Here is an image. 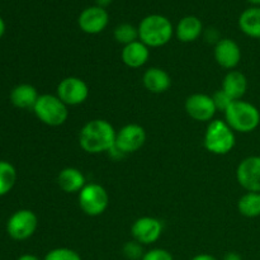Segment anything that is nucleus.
<instances>
[{
  "label": "nucleus",
  "mask_w": 260,
  "mask_h": 260,
  "mask_svg": "<svg viewBox=\"0 0 260 260\" xmlns=\"http://www.w3.org/2000/svg\"><path fill=\"white\" fill-rule=\"evenodd\" d=\"M109 205V196L106 188L96 183L86 184L79 192V206L85 215L101 216Z\"/></svg>",
  "instance_id": "obj_6"
},
{
  "label": "nucleus",
  "mask_w": 260,
  "mask_h": 260,
  "mask_svg": "<svg viewBox=\"0 0 260 260\" xmlns=\"http://www.w3.org/2000/svg\"><path fill=\"white\" fill-rule=\"evenodd\" d=\"M222 90L234 101H241L248 90V79L240 71H229L222 80Z\"/></svg>",
  "instance_id": "obj_18"
},
{
  "label": "nucleus",
  "mask_w": 260,
  "mask_h": 260,
  "mask_svg": "<svg viewBox=\"0 0 260 260\" xmlns=\"http://www.w3.org/2000/svg\"><path fill=\"white\" fill-rule=\"evenodd\" d=\"M144 86L154 94L165 93L172 85V78L165 70L160 68H150L142 76Z\"/></svg>",
  "instance_id": "obj_16"
},
{
  "label": "nucleus",
  "mask_w": 260,
  "mask_h": 260,
  "mask_svg": "<svg viewBox=\"0 0 260 260\" xmlns=\"http://www.w3.org/2000/svg\"><path fill=\"white\" fill-rule=\"evenodd\" d=\"M226 123L236 132L250 134L260 124V112L254 104L235 101L225 112Z\"/></svg>",
  "instance_id": "obj_3"
},
{
  "label": "nucleus",
  "mask_w": 260,
  "mask_h": 260,
  "mask_svg": "<svg viewBox=\"0 0 260 260\" xmlns=\"http://www.w3.org/2000/svg\"><path fill=\"white\" fill-rule=\"evenodd\" d=\"M121 56L124 65L131 69H139L149 61L150 50L145 43L139 40L124 46Z\"/></svg>",
  "instance_id": "obj_15"
},
{
  "label": "nucleus",
  "mask_w": 260,
  "mask_h": 260,
  "mask_svg": "<svg viewBox=\"0 0 260 260\" xmlns=\"http://www.w3.org/2000/svg\"><path fill=\"white\" fill-rule=\"evenodd\" d=\"M4 32H5V23L4 20H3V18H0V38L3 37Z\"/></svg>",
  "instance_id": "obj_33"
},
{
  "label": "nucleus",
  "mask_w": 260,
  "mask_h": 260,
  "mask_svg": "<svg viewBox=\"0 0 260 260\" xmlns=\"http://www.w3.org/2000/svg\"><path fill=\"white\" fill-rule=\"evenodd\" d=\"M57 96L66 106L83 104L89 96V86L83 79L69 76L62 79L57 85Z\"/></svg>",
  "instance_id": "obj_8"
},
{
  "label": "nucleus",
  "mask_w": 260,
  "mask_h": 260,
  "mask_svg": "<svg viewBox=\"0 0 260 260\" xmlns=\"http://www.w3.org/2000/svg\"><path fill=\"white\" fill-rule=\"evenodd\" d=\"M113 35L117 42L127 46L135 41H139V28L129 23H122L114 28Z\"/></svg>",
  "instance_id": "obj_24"
},
{
  "label": "nucleus",
  "mask_w": 260,
  "mask_h": 260,
  "mask_svg": "<svg viewBox=\"0 0 260 260\" xmlns=\"http://www.w3.org/2000/svg\"><path fill=\"white\" fill-rule=\"evenodd\" d=\"M141 260H174V258H173L172 253H169L165 249L156 248L146 251Z\"/></svg>",
  "instance_id": "obj_28"
},
{
  "label": "nucleus",
  "mask_w": 260,
  "mask_h": 260,
  "mask_svg": "<svg viewBox=\"0 0 260 260\" xmlns=\"http://www.w3.org/2000/svg\"><path fill=\"white\" fill-rule=\"evenodd\" d=\"M139 40L147 47L165 46L174 35L172 22L161 14H150L139 24Z\"/></svg>",
  "instance_id": "obj_2"
},
{
  "label": "nucleus",
  "mask_w": 260,
  "mask_h": 260,
  "mask_svg": "<svg viewBox=\"0 0 260 260\" xmlns=\"http://www.w3.org/2000/svg\"><path fill=\"white\" fill-rule=\"evenodd\" d=\"M43 260H83L78 251L69 248H56L48 251Z\"/></svg>",
  "instance_id": "obj_25"
},
{
  "label": "nucleus",
  "mask_w": 260,
  "mask_h": 260,
  "mask_svg": "<svg viewBox=\"0 0 260 260\" xmlns=\"http://www.w3.org/2000/svg\"><path fill=\"white\" fill-rule=\"evenodd\" d=\"M215 60L223 69L233 70L240 63L241 50L238 43L231 38H221L213 50Z\"/></svg>",
  "instance_id": "obj_14"
},
{
  "label": "nucleus",
  "mask_w": 260,
  "mask_h": 260,
  "mask_svg": "<svg viewBox=\"0 0 260 260\" xmlns=\"http://www.w3.org/2000/svg\"><path fill=\"white\" fill-rule=\"evenodd\" d=\"M122 253L127 260H141L145 255L144 245L136 240L127 241L122 248Z\"/></svg>",
  "instance_id": "obj_26"
},
{
  "label": "nucleus",
  "mask_w": 260,
  "mask_h": 260,
  "mask_svg": "<svg viewBox=\"0 0 260 260\" xmlns=\"http://www.w3.org/2000/svg\"><path fill=\"white\" fill-rule=\"evenodd\" d=\"M95 3H96V5H98V7L104 8V9H106V8L108 7L109 4H111L112 0H95Z\"/></svg>",
  "instance_id": "obj_32"
},
{
  "label": "nucleus",
  "mask_w": 260,
  "mask_h": 260,
  "mask_svg": "<svg viewBox=\"0 0 260 260\" xmlns=\"http://www.w3.org/2000/svg\"><path fill=\"white\" fill-rule=\"evenodd\" d=\"M234 129L221 119L211 121L206 129L203 144L210 152L215 155H226L235 146Z\"/></svg>",
  "instance_id": "obj_4"
},
{
  "label": "nucleus",
  "mask_w": 260,
  "mask_h": 260,
  "mask_svg": "<svg viewBox=\"0 0 260 260\" xmlns=\"http://www.w3.org/2000/svg\"><path fill=\"white\" fill-rule=\"evenodd\" d=\"M38 218L30 210H19L10 216L7 223V231L13 240L23 241L36 233Z\"/></svg>",
  "instance_id": "obj_7"
},
{
  "label": "nucleus",
  "mask_w": 260,
  "mask_h": 260,
  "mask_svg": "<svg viewBox=\"0 0 260 260\" xmlns=\"http://www.w3.org/2000/svg\"><path fill=\"white\" fill-rule=\"evenodd\" d=\"M85 177L76 168H65L57 177V183L61 189L66 193L80 192L85 187Z\"/></svg>",
  "instance_id": "obj_20"
},
{
  "label": "nucleus",
  "mask_w": 260,
  "mask_h": 260,
  "mask_svg": "<svg viewBox=\"0 0 260 260\" xmlns=\"http://www.w3.org/2000/svg\"><path fill=\"white\" fill-rule=\"evenodd\" d=\"M212 99H213V103H215L216 109H217V111H222L223 113H225V112L228 111L229 107L235 102L234 99H231L230 96L222 90V89L216 91V93L212 95Z\"/></svg>",
  "instance_id": "obj_27"
},
{
  "label": "nucleus",
  "mask_w": 260,
  "mask_h": 260,
  "mask_svg": "<svg viewBox=\"0 0 260 260\" xmlns=\"http://www.w3.org/2000/svg\"><path fill=\"white\" fill-rule=\"evenodd\" d=\"M109 23V14L104 8L94 5L84 9L78 18V24L84 33L98 35Z\"/></svg>",
  "instance_id": "obj_13"
},
{
  "label": "nucleus",
  "mask_w": 260,
  "mask_h": 260,
  "mask_svg": "<svg viewBox=\"0 0 260 260\" xmlns=\"http://www.w3.org/2000/svg\"><path fill=\"white\" fill-rule=\"evenodd\" d=\"M18 260H41L38 256L33 255V254H23V255H20Z\"/></svg>",
  "instance_id": "obj_31"
},
{
  "label": "nucleus",
  "mask_w": 260,
  "mask_h": 260,
  "mask_svg": "<svg viewBox=\"0 0 260 260\" xmlns=\"http://www.w3.org/2000/svg\"><path fill=\"white\" fill-rule=\"evenodd\" d=\"M38 98L40 95H38L37 89L30 84H19L10 91V102L17 108H33Z\"/></svg>",
  "instance_id": "obj_19"
},
{
  "label": "nucleus",
  "mask_w": 260,
  "mask_h": 260,
  "mask_svg": "<svg viewBox=\"0 0 260 260\" xmlns=\"http://www.w3.org/2000/svg\"><path fill=\"white\" fill-rule=\"evenodd\" d=\"M239 28L251 38H260V7L244 10L239 17Z\"/></svg>",
  "instance_id": "obj_21"
},
{
  "label": "nucleus",
  "mask_w": 260,
  "mask_h": 260,
  "mask_svg": "<svg viewBox=\"0 0 260 260\" xmlns=\"http://www.w3.org/2000/svg\"><path fill=\"white\" fill-rule=\"evenodd\" d=\"M192 260H218L216 256L211 255V254H198L196 255L194 258H192Z\"/></svg>",
  "instance_id": "obj_30"
},
{
  "label": "nucleus",
  "mask_w": 260,
  "mask_h": 260,
  "mask_svg": "<svg viewBox=\"0 0 260 260\" xmlns=\"http://www.w3.org/2000/svg\"><path fill=\"white\" fill-rule=\"evenodd\" d=\"M17 182V170L10 162L0 160V197L8 194Z\"/></svg>",
  "instance_id": "obj_23"
},
{
  "label": "nucleus",
  "mask_w": 260,
  "mask_h": 260,
  "mask_svg": "<svg viewBox=\"0 0 260 260\" xmlns=\"http://www.w3.org/2000/svg\"><path fill=\"white\" fill-rule=\"evenodd\" d=\"M236 179L248 192L260 193V156H249L241 160L236 169Z\"/></svg>",
  "instance_id": "obj_10"
},
{
  "label": "nucleus",
  "mask_w": 260,
  "mask_h": 260,
  "mask_svg": "<svg viewBox=\"0 0 260 260\" xmlns=\"http://www.w3.org/2000/svg\"><path fill=\"white\" fill-rule=\"evenodd\" d=\"M222 260H243V256L239 253H235V251H229V253L225 254Z\"/></svg>",
  "instance_id": "obj_29"
},
{
  "label": "nucleus",
  "mask_w": 260,
  "mask_h": 260,
  "mask_svg": "<svg viewBox=\"0 0 260 260\" xmlns=\"http://www.w3.org/2000/svg\"><path fill=\"white\" fill-rule=\"evenodd\" d=\"M145 141H146V132L144 127L137 123H129L117 132L114 146L122 154L127 155L139 151L144 146Z\"/></svg>",
  "instance_id": "obj_9"
},
{
  "label": "nucleus",
  "mask_w": 260,
  "mask_h": 260,
  "mask_svg": "<svg viewBox=\"0 0 260 260\" xmlns=\"http://www.w3.org/2000/svg\"><path fill=\"white\" fill-rule=\"evenodd\" d=\"M253 7H260V0H248Z\"/></svg>",
  "instance_id": "obj_34"
},
{
  "label": "nucleus",
  "mask_w": 260,
  "mask_h": 260,
  "mask_svg": "<svg viewBox=\"0 0 260 260\" xmlns=\"http://www.w3.org/2000/svg\"><path fill=\"white\" fill-rule=\"evenodd\" d=\"M33 112L42 123L51 127H57L68 121V106L52 94H42L33 107Z\"/></svg>",
  "instance_id": "obj_5"
},
{
  "label": "nucleus",
  "mask_w": 260,
  "mask_h": 260,
  "mask_svg": "<svg viewBox=\"0 0 260 260\" xmlns=\"http://www.w3.org/2000/svg\"><path fill=\"white\" fill-rule=\"evenodd\" d=\"M134 240L139 241L142 245H150L156 243L162 234L161 221L150 216L137 218L131 228Z\"/></svg>",
  "instance_id": "obj_11"
},
{
  "label": "nucleus",
  "mask_w": 260,
  "mask_h": 260,
  "mask_svg": "<svg viewBox=\"0 0 260 260\" xmlns=\"http://www.w3.org/2000/svg\"><path fill=\"white\" fill-rule=\"evenodd\" d=\"M185 111L188 116L198 122H208L215 117L216 109L212 96L207 94H192L185 101Z\"/></svg>",
  "instance_id": "obj_12"
},
{
  "label": "nucleus",
  "mask_w": 260,
  "mask_h": 260,
  "mask_svg": "<svg viewBox=\"0 0 260 260\" xmlns=\"http://www.w3.org/2000/svg\"><path fill=\"white\" fill-rule=\"evenodd\" d=\"M203 32L202 20L194 15H187L182 18L175 28V35L180 42H194L201 37Z\"/></svg>",
  "instance_id": "obj_17"
},
{
  "label": "nucleus",
  "mask_w": 260,
  "mask_h": 260,
  "mask_svg": "<svg viewBox=\"0 0 260 260\" xmlns=\"http://www.w3.org/2000/svg\"><path fill=\"white\" fill-rule=\"evenodd\" d=\"M238 210L243 216L255 218L260 216V193L248 192L241 196L238 202Z\"/></svg>",
  "instance_id": "obj_22"
},
{
  "label": "nucleus",
  "mask_w": 260,
  "mask_h": 260,
  "mask_svg": "<svg viewBox=\"0 0 260 260\" xmlns=\"http://www.w3.org/2000/svg\"><path fill=\"white\" fill-rule=\"evenodd\" d=\"M117 131L106 119H93L84 124L79 135L80 147L88 154L108 152L116 145Z\"/></svg>",
  "instance_id": "obj_1"
}]
</instances>
